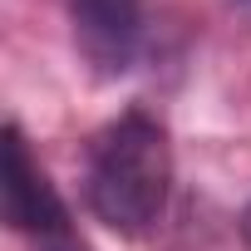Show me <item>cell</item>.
I'll use <instances>...</instances> for the list:
<instances>
[{
	"instance_id": "obj_1",
	"label": "cell",
	"mask_w": 251,
	"mask_h": 251,
	"mask_svg": "<svg viewBox=\"0 0 251 251\" xmlns=\"http://www.w3.org/2000/svg\"><path fill=\"white\" fill-rule=\"evenodd\" d=\"M173 192V153L163 123L148 113H123L94 133L84 158V202L118 236H148Z\"/></svg>"
},
{
	"instance_id": "obj_2",
	"label": "cell",
	"mask_w": 251,
	"mask_h": 251,
	"mask_svg": "<svg viewBox=\"0 0 251 251\" xmlns=\"http://www.w3.org/2000/svg\"><path fill=\"white\" fill-rule=\"evenodd\" d=\"M5 222L15 231L35 236V241L74 231L69 226V207L59 202L54 182L35 163V153H30V143H25V133L15 128V123L5 128Z\"/></svg>"
},
{
	"instance_id": "obj_3",
	"label": "cell",
	"mask_w": 251,
	"mask_h": 251,
	"mask_svg": "<svg viewBox=\"0 0 251 251\" xmlns=\"http://www.w3.org/2000/svg\"><path fill=\"white\" fill-rule=\"evenodd\" d=\"M69 25L99 74H123L143 40V0H69Z\"/></svg>"
},
{
	"instance_id": "obj_4",
	"label": "cell",
	"mask_w": 251,
	"mask_h": 251,
	"mask_svg": "<svg viewBox=\"0 0 251 251\" xmlns=\"http://www.w3.org/2000/svg\"><path fill=\"white\" fill-rule=\"evenodd\" d=\"M40 251H89L74 231H64V236H50V241H40Z\"/></svg>"
},
{
	"instance_id": "obj_5",
	"label": "cell",
	"mask_w": 251,
	"mask_h": 251,
	"mask_svg": "<svg viewBox=\"0 0 251 251\" xmlns=\"http://www.w3.org/2000/svg\"><path fill=\"white\" fill-rule=\"evenodd\" d=\"M241 236H246V246H251V207L241 212Z\"/></svg>"
},
{
	"instance_id": "obj_6",
	"label": "cell",
	"mask_w": 251,
	"mask_h": 251,
	"mask_svg": "<svg viewBox=\"0 0 251 251\" xmlns=\"http://www.w3.org/2000/svg\"><path fill=\"white\" fill-rule=\"evenodd\" d=\"M241 5H246V10H251V0H241Z\"/></svg>"
}]
</instances>
